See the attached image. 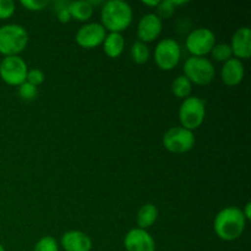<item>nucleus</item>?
<instances>
[{
  "mask_svg": "<svg viewBox=\"0 0 251 251\" xmlns=\"http://www.w3.org/2000/svg\"><path fill=\"white\" fill-rule=\"evenodd\" d=\"M247 226V218L242 210L235 206H229L217 213L213 222L215 233L220 239L232 242L238 239L244 233Z\"/></svg>",
  "mask_w": 251,
  "mask_h": 251,
  "instance_id": "1",
  "label": "nucleus"
},
{
  "mask_svg": "<svg viewBox=\"0 0 251 251\" xmlns=\"http://www.w3.org/2000/svg\"><path fill=\"white\" fill-rule=\"evenodd\" d=\"M102 26L109 32L122 33L131 25L132 10L126 1L109 0L104 2L100 11Z\"/></svg>",
  "mask_w": 251,
  "mask_h": 251,
  "instance_id": "2",
  "label": "nucleus"
},
{
  "mask_svg": "<svg viewBox=\"0 0 251 251\" xmlns=\"http://www.w3.org/2000/svg\"><path fill=\"white\" fill-rule=\"evenodd\" d=\"M28 44V33L21 25L9 24L0 27V53L5 56L19 55Z\"/></svg>",
  "mask_w": 251,
  "mask_h": 251,
  "instance_id": "3",
  "label": "nucleus"
},
{
  "mask_svg": "<svg viewBox=\"0 0 251 251\" xmlns=\"http://www.w3.org/2000/svg\"><path fill=\"white\" fill-rule=\"evenodd\" d=\"M216 75L215 66L205 56H190L184 63V76L191 83L205 86L213 81Z\"/></svg>",
  "mask_w": 251,
  "mask_h": 251,
  "instance_id": "4",
  "label": "nucleus"
},
{
  "mask_svg": "<svg viewBox=\"0 0 251 251\" xmlns=\"http://www.w3.org/2000/svg\"><path fill=\"white\" fill-rule=\"evenodd\" d=\"M206 117L205 102L196 96L185 98L179 108V122L181 127L190 131L201 126Z\"/></svg>",
  "mask_w": 251,
  "mask_h": 251,
  "instance_id": "5",
  "label": "nucleus"
},
{
  "mask_svg": "<svg viewBox=\"0 0 251 251\" xmlns=\"http://www.w3.org/2000/svg\"><path fill=\"white\" fill-rule=\"evenodd\" d=\"M181 58V47L176 39L164 38L154 49V61L162 70L169 71L176 68Z\"/></svg>",
  "mask_w": 251,
  "mask_h": 251,
  "instance_id": "6",
  "label": "nucleus"
},
{
  "mask_svg": "<svg viewBox=\"0 0 251 251\" xmlns=\"http://www.w3.org/2000/svg\"><path fill=\"white\" fill-rule=\"evenodd\" d=\"M27 64L20 55L5 56L0 63V77L10 86H20L26 81Z\"/></svg>",
  "mask_w": 251,
  "mask_h": 251,
  "instance_id": "7",
  "label": "nucleus"
},
{
  "mask_svg": "<svg viewBox=\"0 0 251 251\" xmlns=\"http://www.w3.org/2000/svg\"><path fill=\"white\" fill-rule=\"evenodd\" d=\"M163 146L172 153H185L195 146V135L181 126L172 127L163 135Z\"/></svg>",
  "mask_w": 251,
  "mask_h": 251,
  "instance_id": "8",
  "label": "nucleus"
},
{
  "mask_svg": "<svg viewBox=\"0 0 251 251\" xmlns=\"http://www.w3.org/2000/svg\"><path fill=\"white\" fill-rule=\"evenodd\" d=\"M216 44V36L211 29L196 28L189 33L186 37L185 46L189 53L193 56H205L206 54L211 53L213 46Z\"/></svg>",
  "mask_w": 251,
  "mask_h": 251,
  "instance_id": "9",
  "label": "nucleus"
},
{
  "mask_svg": "<svg viewBox=\"0 0 251 251\" xmlns=\"http://www.w3.org/2000/svg\"><path fill=\"white\" fill-rule=\"evenodd\" d=\"M105 36H107L105 28L102 25L98 22H90L78 28L75 39L78 46L90 49L100 46L104 41Z\"/></svg>",
  "mask_w": 251,
  "mask_h": 251,
  "instance_id": "10",
  "label": "nucleus"
},
{
  "mask_svg": "<svg viewBox=\"0 0 251 251\" xmlns=\"http://www.w3.org/2000/svg\"><path fill=\"white\" fill-rule=\"evenodd\" d=\"M126 251H156V243L147 230L132 228L124 238Z\"/></svg>",
  "mask_w": 251,
  "mask_h": 251,
  "instance_id": "11",
  "label": "nucleus"
},
{
  "mask_svg": "<svg viewBox=\"0 0 251 251\" xmlns=\"http://www.w3.org/2000/svg\"><path fill=\"white\" fill-rule=\"evenodd\" d=\"M162 27H163L162 20L156 14L150 12V14L144 15L137 25V37L140 42H144V43L153 42L161 34Z\"/></svg>",
  "mask_w": 251,
  "mask_h": 251,
  "instance_id": "12",
  "label": "nucleus"
},
{
  "mask_svg": "<svg viewBox=\"0 0 251 251\" xmlns=\"http://www.w3.org/2000/svg\"><path fill=\"white\" fill-rule=\"evenodd\" d=\"M232 53L237 59H249L251 55V29L250 27H240L232 37Z\"/></svg>",
  "mask_w": 251,
  "mask_h": 251,
  "instance_id": "13",
  "label": "nucleus"
},
{
  "mask_svg": "<svg viewBox=\"0 0 251 251\" xmlns=\"http://www.w3.org/2000/svg\"><path fill=\"white\" fill-rule=\"evenodd\" d=\"M61 247L65 251H91L92 240L81 230H69L61 237Z\"/></svg>",
  "mask_w": 251,
  "mask_h": 251,
  "instance_id": "14",
  "label": "nucleus"
},
{
  "mask_svg": "<svg viewBox=\"0 0 251 251\" xmlns=\"http://www.w3.org/2000/svg\"><path fill=\"white\" fill-rule=\"evenodd\" d=\"M245 68L242 60L237 58H230L229 60L226 61L222 66L221 71V77L223 82L228 86H237L244 78Z\"/></svg>",
  "mask_w": 251,
  "mask_h": 251,
  "instance_id": "15",
  "label": "nucleus"
},
{
  "mask_svg": "<svg viewBox=\"0 0 251 251\" xmlns=\"http://www.w3.org/2000/svg\"><path fill=\"white\" fill-rule=\"evenodd\" d=\"M103 50H104L105 55H108L109 58H118V56L122 55L123 50H124L125 47V41L124 37L122 33H117V32H110L109 34H107L103 41Z\"/></svg>",
  "mask_w": 251,
  "mask_h": 251,
  "instance_id": "16",
  "label": "nucleus"
},
{
  "mask_svg": "<svg viewBox=\"0 0 251 251\" xmlns=\"http://www.w3.org/2000/svg\"><path fill=\"white\" fill-rule=\"evenodd\" d=\"M68 10L71 19H75L81 22L87 21L93 15V6L90 4V1H86V0L70 1L68 5Z\"/></svg>",
  "mask_w": 251,
  "mask_h": 251,
  "instance_id": "17",
  "label": "nucleus"
},
{
  "mask_svg": "<svg viewBox=\"0 0 251 251\" xmlns=\"http://www.w3.org/2000/svg\"><path fill=\"white\" fill-rule=\"evenodd\" d=\"M157 218H158V208L153 203H146L137 212L136 222L137 226H139L137 228L146 230L147 228L154 225Z\"/></svg>",
  "mask_w": 251,
  "mask_h": 251,
  "instance_id": "18",
  "label": "nucleus"
},
{
  "mask_svg": "<svg viewBox=\"0 0 251 251\" xmlns=\"http://www.w3.org/2000/svg\"><path fill=\"white\" fill-rule=\"evenodd\" d=\"M191 88H193V83L188 80L184 75L178 76L176 80L172 83V92L176 98H185L190 97Z\"/></svg>",
  "mask_w": 251,
  "mask_h": 251,
  "instance_id": "19",
  "label": "nucleus"
},
{
  "mask_svg": "<svg viewBox=\"0 0 251 251\" xmlns=\"http://www.w3.org/2000/svg\"><path fill=\"white\" fill-rule=\"evenodd\" d=\"M130 55H131L132 61H135L136 64H145L150 59V49L146 43L137 41L131 46Z\"/></svg>",
  "mask_w": 251,
  "mask_h": 251,
  "instance_id": "20",
  "label": "nucleus"
},
{
  "mask_svg": "<svg viewBox=\"0 0 251 251\" xmlns=\"http://www.w3.org/2000/svg\"><path fill=\"white\" fill-rule=\"evenodd\" d=\"M211 55H212V58L216 61H223V63H226V61L232 58V48L227 43L215 44L212 50H211Z\"/></svg>",
  "mask_w": 251,
  "mask_h": 251,
  "instance_id": "21",
  "label": "nucleus"
},
{
  "mask_svg": "<svg viewBox=\"0 0 251 251\" xmlns=\"http://www.w3.org/2000/svg\"><path fill=\"white\" fill-rule=\"evenodd\" d=\"M33 251H59V245L53 237L46 235L37 242Z\"/></svg>",
  "mask_w": 251,
  "mask_h": 251,
  "instance_id": "22",
  "label": "nucleus"
},
{
  "mask_svg": "<svg viewBox=\"0 0 251 251\" xmlns=\"http://www.w3.org/2000/svg\"><path fill=\"white\" fill-rule=\"evenodd\" d=\"M19 95L24 100H33L38 95V90L36 86L31 85L27 81L19 86Z\"/></svg>",
  "mask_w": 251,
  "mask_h": 251,
  "instance_id": "23",
  "label": "nucleus"
},
{
  "mask_svg": "<svg viewBox=\"0 0 251 251\" xmlns=\"http://www.w3.org/2000/svg\"><path fill=\"white\" fill-rule=\"evenodd\" d=\"M174 10H176V5H174L173 0H166V1H159L158 6H157V16L161 20L169 19L173 16Z\"/></svg>",
  "mask_w": 251,
  "mask_h": 251,
  "instance_id": "24",
  "label": "nucleus"
},
{
  "mask_svg": "<svg viewBox=\"0 0 251 251\" xmlns=\"http://www.w3.org/2000/svg\"><path fill=\"white\" fill-rule=\"evenodd\" d=\"M26 81L28 83L33 86H39L44 82V74L43 71L39 70V69H31V70L27 71Z\"/></svg>",
  "mask_w": 251,
  "mask_h": 251,
  "instance_id": "25",
  "label": "nucleus"
},
{
  "mask_svg": "<svg viewBox=\"0 0 251 251\" xmlns=\"http://www.w3.org/2000/svg\"><path fill=\"white\" fill-rule=\"evenodd\" d=\"M15 12V2L12 0H0V20L11 17Z\"/></svg>",
  "mask_w": 251,
  "mask_h": 251,
  "instance_id": "26",
  "label": "nucleus"
},
{
  "mask_svg": "<svg viewBox=\"0 0 251 251\" xmlns=\"http://www.w3.org/2000/svg\"><path fill=\"white\" fill-rule=\"evenodd\" d=\"M68 5L69 2H64V1L56 2L55 4L56 17H58L59 21L63 22V24H66V22H69L71 20V16L70 14H69V10H68Z\"/></svg>",
  "mask_w": 251,
  "mask_h": 251,
  "instance_id": "27",
  "label": "nucleus"
},
{
  "mask_svg": "<svg viewBox=\"0 0 251 251\" xmlns=\"http://www.w3.org/2000/svg\"><path fill=\"white\" fill-rule=\"evenodd\" d=\"M21 5L29 11H41L44 7L48 6L49 1L47 0H22Z\"/></svg>",
  "mask_w": 251,
  "mask_h": 251,
  "instance_id": "28",
  "label": "nucleus"
},
{
  "mask_svg": "<svg viewBox=\"0 0 251 251\" xmlns=\"http://www.w3.org/2000/svg\"><path fill=\"white\" fill-rule=\"evenodd\" d=\"M251 202H247V205L244 206V210H242L243 215H244V217L248 220H251Z\"/></svg>",
  "mask_w": 251,
  "mask_h": 251,
  "instance_id": "29",
  "label": "nucleus"
},
{
  "mask_svg": "<svg viewBox=\"0 0 251 251\" xmlns=\"http://www.w3.org/2000/svg\"><path fill=\"white\" fill-rule=\"evenodd\" d=\"M142 4L147 5V6H158L159 0H154V1H147V0H142Z\"/></svg>",
  "mask_w": 251,
  "mask_h": 251,
  "instance_id": "30",
  "label": "nucleus"
},
{
  "mask_svg": "<svg viewBox=\"0 0 251 251\" xmlns=\"http://www.w3.org/2000/svg\"><path fill=\"white\" fill-rule=\"evenodd\" d=\"M0 251H5V248L2 247V245H1V243H0Z\"/></svg>",
  "mask_w": 251,
  "mask_h": 251,
  "instance_id": "31",
  "label": "nucleus"
}]
</instances>
